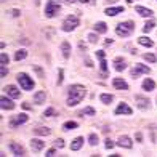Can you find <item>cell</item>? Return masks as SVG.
I'll return each mask as SVG.
<instances>
[{
  "label": "cell",
  "mask_w": 157,
  "mask_h": 157,
  "mask_svg": "<svg viewBox=\"0 0 157 157\" xmlns=\"http://www.w3.org/2000/svg\"><path fill=\"white\" fill-rule=\"evenodd\" d=\"M85 95H87V88H85L83 85H77V83L71 85L69 91H67V101H66V104L69 106V108H74V106H77L85 98Z\"/></svg>",
  "instance_id": "obj_1"
},
{
  "label": "cell",
  "mask_w": 157,
  "mask_h": 157,
  "mask_svg": "<svg viewBox=\"0 0 157 157\" xmlns=\"http://www.w3.org/2000/svg\"><path fill=\"white\" fill-rule=\"evenodd\" d=\"M135 31V23L133 21H125V23H119L116 27V34L120 37H128Z\"/></svg>",
  "instance_id": "obj_2"
},
{
  "label": "cell",
  "mask_w": 157,
  "mask_h": 157,
  "mask_svg": "<svg viewBox=\"0 0 157 157\" xmlns=\"http://www.w3.org/2000/svg\"><path fill=\"white\" fill-rule=\"evenodd\" d=\"M61 10V3L59 0H48L45 5V16L47 18H55Z\"/></svg>",
  "instance_id": "obj_3"
},
{
  "label": "cell",
  "mask_w": 157,
  "mask_h": 157,
  "mask_svg": "<svg viewBox=\"0 0 157 157\" xmlns=\"http://www.w3.org/2000/svg\"><path fill=\"white\" fill-rule=\"evenodd\" d=\"M77 26H78V16H75V15H69L63 21V31L64 32H72Z\"/></svg>",
  "instance_id": "obj_4"
},
{
  "label": "cell",
  "mask_w": 157,
  "mask_h": 157,
  "mask_svg": "<svg viewBox=\"0 0 157 157\" xmlns=\"http://www.w3.org/2000/svg\"><path fill=\"white\" fill-rule=\"evenodd\" d=\"M16 78H18V82H19V85L23 87V90H32L34 88V80L27 75V74H24V72H21V74H18L16 75Z\"/></svg>",
  "instance_id": "obj_5"
},
{
  "label": "cell",
  "mask_w": 157,
  "mask_h": 157,
  "mask_svg": "<svg viewBox=\"0 0 157 157\" xmlns=\"http://www.w3.org/2000/svg\"><path fill=\"white\" fill-rule=\"evenodd\" d=\"M151 72V69H149L147 66H144V64H135V67L132 69V77L133 78H136L140 74H149Z\"/></svg>",
  "instance_id": "obj_6"
},
{
  "label": "cell",
  "mask_w": 157,
  "mask_h": 157,
  "mask_svg": "<svg viewBox=\"0 0 157 157\" xmlns=\"http://www.w3.org/2000/svg\"><path fill=\"white\" fill-rule=\"evenodd\" d=\"M27 119H29V117H27L26 114H18V116H15V117L11 119L10 127H11V128H16L18 125H23V124H26V122H27Z\"/></svg>",
  "instance_id": "obj_7"
},
{
  "label": "cell",
  "mask_w": 157,
  "mask_h": 157,
  "mask_svg": "<svg viewBox=\"0 0 157 157\" xmlns=\"http://www.w3.org/2000/svg\"><path fill=\"white\" fill-rule=\"evenodd\" d=\"M117 146L125 147V149H130V147L133 146L132 138H130V136H127V135H122V136H119V140H117Z\"/></svg>",
  "instance_id": "obj_8"
},
{
  "label": "cell",
  "mask_w": 157,
  "mask_h": 157,
  "mask_svg": "<svg viewBox=\"0 0 157 157\" xmlns=\"http://www.w3.org/2000/svg\"><path fill=\"white\" fill-rule=\"evenodd\" d=\"M132 112H133L132 108H130L127 103H120L117 108H116V114H117V116H122V114H125V116H130Z\"/></svg>",
  "instance_id": "obj_9"
},
{
  "label": "cell",
  "mask_w": 157,
  "mask_h": 157,
  "mask_svg": "<svg viewBox=\"0 0 157 157\" xmlns=\"http://www.w3.org/2000/svg\"><path fill=\"white\" fill-rule=\"evenodd\" d=\"M0 108H2L3 111H11L13 108H15V103H13L10 98L2 96V98H0Z\"/></svg>",
  "instance_id": "obj_10"
},
{
  "label": "cell",
  "mask_w": 157,
  "mask_h": 157,
  "mask_svg": "<svg viewBox=\"0 0 157 157\" xmlns=\"http://www.w3.org/2000/svg\"><path fill=\"white\" fill-rule=\"evenodd\" d=\"M44 146H45V141H44V140H39V138L31 140V147L34 149L35 152L40 151V149H44Z\"/></svg>",
  "instance_id": "obj_11"
},
{
  "label": "cell",
  "mask_w": 157,
  "mask_h": 157,
  "mask_svg": "<svg viewBox=\"0 0 157 157\" xmlns=\"http://www.w3.org/2000/svg\"><path fill=\"white\" fill-rule=\"evenodd\" d=\"M5 91H6V93H8L11 98H19V96H21V91L15 87V85H6Z\"/></svg>",
  "instance_id": "obj_12"
},
{
  "label": "cell",
  "mask_w": 157,
  "mask_h": 157,
  "mask_svg": "<svg viewBox=\"0 0 157 157\" xmlns=\"http://www.w3.org/2000/svg\"><path fill=\"white\" fill-rule=\"evenodd\" d=\"M112 85L116 87L117 90H128V85H127V82L124 80V78H114L112 80Z\"/></svg>",
  "instance_id": "obj_13"
},
{
  "label": "cell",
  "mask_w": 157,
  "mask_h": 157,
  "mask_svg": "<svg viewBox=\"0 0 157 157\" xmlns=\"http://www.w3.org/2000/svg\"><path fill=\"white\" fill-rule=\"evenodd\" d=\"M10 149H11V152L15 154V155H24V149L21 144H16V143H10Z\"/></svg>",
  "instance_id": "obj_14"
},
{
  "label": "cell",
  "mask_w": 157,
  "mask_h": 157,
  "mask_svg": "<svg viewBox=\"0 0 157 157\" xmlns=\"http://www.w3.org/2000/svg\"><path fill=\"white\" fill-rule=\"evenodd\" d=\"M114 64H116L114 67H116V71H117V72H122V71H125V67H127L125 59H124V58H119V56H117L116 59H114Z\"/></svg>",
  "instance_id": "obj_15"
},
{
  "label": "cell",
  "mask_w": 157,
  "mask_h": 157,
  "mask_svg": "<svg viewBox=\"0 0 157 157\" xmlns=\"http://www.w3.org/2000/svg\"><path fill=\"white\" fill-rule=\"evenodd\" d=\"M135 99H136V104H138V108H140V109H147V108H149V103H151V101H149L147 98L136 96Z\"/></svg>",
  "instance_id": "obj_16"
},
{
  "label": "cell",
  "mask_w": 157,
  "mask_h": 157,
  "mask_svg": "<svg viewBox=\"0 0 157 157\" xmlns=\"http://www.w3.org/2000/svg\"><path fill=\"white\" fill-rule=\"evenodd\" d=\"M135 11H136L140 16H143V18H146V16H152V10L144 8V6H136V8H135Z\"/></svg>",
  "instance_id": "obj_17"
},
{
  "label": "cell",
  "mask_w": 157,
  "mask_h": 157,
  "mask_svg": "<svg viewBox=\"0 0 157 157\" xmlns=\"http://www.w3.org/2000/svg\"><path fill=\"white\" fill-rule=\"evenodd\" d=\"M82 146H83V138L82 136H77L72 143H71V149H72V151H78Z\"/></svg>",
  "instance_id": "obj_18"
},
{
  "label": "cell",
  "mask_w": 157,
  "mask_h": 157,
  "mask_svg": "<svg viewBox=\"0 0 157 157\" xmlns=\"http://www.w3.org/2000/svg\"><path fill=\"white\" fill-rule=\"evenodd\" d=\"M124 11V6H114V8H106V15L108 16H116V15H119V13H122Z\"/></svg>",
  "instance_id": "obj_19"
},
{
  "label": "cell",
  "mask_w": 157,
  "mask_h": 157,
  "mask_svg": "<svg viewBox=\"0 0 157 157\" xmlns=\"http://www.w3.org/2000/svg\"><path fill=\"white\" fill-rule=\"evenodd\" d=\"M45 98H47L45 91H37V93L34 95V103L35 104H42V103L45 101Z\"/></svg>",
  "instance_id": "obj_20"
},
{
  "label": "cell",
  "mask_w": 157,
  "mask_h": 157,
  "mask_svg": "<svg viewBox=\"0 0 157 157\" xmlns=\"http://www.w3.org/2000/svg\"><path fill=\"white\" fill-rule=\"evenodd\" d=\"M34 133L39 135V136H47V135H50V128L48 127H37V128H34Z\"/></svg>",
  "instance_id": "obj_21"
},
{
  "label": "cell",
  "mask_w": 157,
  "mask_h": 157,
  "mask_svg": "<svg viewBox=\"0 0 157 157\" xmlns=\"http://www.w3.org/2000/svg\"><path fill=\"white\" fill-rule=\"evenodd\" d=\"M61 52H63V56H64L66 59L71 56V45H69V42H63V45H61Z\"/></svg>",
  "instance_id": "obj_22"
},
{
  "label": "cell",
  "mask_w": 157,
  "mask_h": 157,
  "mask_svg": "<svg viewBox=\"0 0 157 157\" xmlns=\"http://www.w3.org/2000/svg\"><path fill=\"white\" fill-rule=\"evenodd\" d=\"M95 31L99 32V34H104V32H108V24L103 23V21H99V23L95 24Z\"/></svg>",
  "instance_id": "obj_23"
},
{
  "label": "cell",
  "mask_w": 157,
  "mask_h": 157,
  "mask_svg": "<svg viewBox=\"0 0 157 157\" xmlns=\"http://www.w3.org/2000/svg\"><path fill=\"white\" fill-rule=\"evenodd\" d=\"M143 88H144L146 91H152V90L155 88V83H154V80H151V78H146V80L143 82Z\"/></svg>",
  "instance_id": "obj_24"
},
{
  "label": "cell",
  "mask_w": 157,
  "mask_h": 157,
  "mask_svg": "<svg viewBox=\"0 0 157 157\" xmlns=\"http://www.w3.org/2000/svg\"><path fill=\"white\" fill-rule=\"evenodd\" d=\"M138 44H140V45H143V47H147V48L154 45V44H152V40L149 39V37H144V35H143V37H140V39H138Z\"/></svg>",
  "instance_id": "obj_25"
},
{
  "label": "cell",
  "mask_w": 157,
  "mask_h": 157,
  "mask_svg": "<svg viewBox=\"0 0 157 157\" xmlns=\"http://www.w3.org/2000/svg\"><path fill=\"white\" fill-rule=\"evenodd\" d=\"M26 56H27V52H26L24 48H21V50H18V52L15 53V59L16 61H21V59H24Z\"/></svg>",
  "instance_id": "obj_26"
},
{
  "label": "cell",
  "mask_w": 157,
  "mask_h": 157,
  "mask_svg": "<svg viewBox=\"0 0 157 157\" xmlns=\"http://www.w3.org/2000/svg\"><path fill=\"white\" fill-rule=\"evenodd\" d=\"M99 99H101V103H104V104H111L114 96L112 95H108V93H103L101 96H99Z\"/></svg>",
  "instance_id": "obj_27"
},
{
  "label": "cell",
  "mask_w": 157,
  "mask_h": 157,
  "mask_svg": "<svg viewBox=\"0 0 157 157\" xmlns=\"http://www.w3.org/2000/svg\"><path fill=\"white\" fill-rule=\"evenodd\" d=\"M78 116H95V109L93 108H91V106H88V108H85L83 111H80V112H78Z\"/></svg>",
  "instance_id": "obj_28"
},
{
  "label": "cell",
  "mask_w": 157,
  "mask_h": 157,
  "mask_svg": "<svg viewBox=\"0 0 157 157\" xmlns=\"http://www.w3.org/2000/svg\"><path fill=\"white\" fill-rule=\"evenodd\" d=\"M78 125H77V122H66L63 125V130H66V132H69V130H74V128H77Z\"/></svg>",
  "instance_id": "obj_29"
},
{
  "label": "cell",
  "mask_w": 157,
  "mask_h": 157,
  "mask_svg": "<svg viewBox=\"0 0 157 157\" xmlns=\"http://www.w3.org/2000/svg\"><path fill=\"white\" fill-rule=\"evenodd\" d=\"M154 26H155V21H147V23L144 24V27H143V31H144V32H151L154 29Z\"/></svg>",
  "instance_id": "obj_30"
},
{
  "label": "cell",
  "mask_w": 157,
  "mask_h": 157,
  "mask_svg": "<svg viewBox=\"0 0 157 157\" xmlns=\"http://www.w3.org/2000/svg\"><path fill=\"white\" fill-rule=\"evenodd\" d=\"M99 69H101V74H103V75L108 74V63H106L104 58L101 59V63H99Z\"/></svg>",
  "instance_id": "obj_31"
},
{
  "label": "cell",
  "mask_w": 157,
  "mask_h": 157,
  "mask_svg": "<svg viewBox=\"0 0 157 157\" xmlns=\"http://www.w3.org/2000/svg\"><path fill=\"white\" fill-rule=\"evenodd\" d=\"M88 143H90V146H96L98 144V136L95 133H91L90 136H88Z\"/></svg>",
  "instance_id": "obj_32"
},
{
  "label": "cell",
  "mask_w": 157,
  "mask_h": 157,
  "mask_svg": "<svg viewBox=\"0 0 157 157\" xmlns=\"http://www.w3.org/2000/svg\"><path fill=\"white\" fill-rule=\"evenodd\" d=\"M144 59H146L147 63H155V61H157V56L152 55V53H146V55H144Z\"/></svg>",
  "instance_id": "obj_33"
},
{
  "label": "cell",
  "mask_w": 157,
  "mask_h": 157,
  "mask_svg": "<svg viewBox=\"0 0 157 157\" xmlns=\"http://www.w3.org/2000/svg\"><path fill=\"white\" fill-rule=\"evenodd\" d=\"M0 63H2V66H5V64H8V63H10L8 55H6V53H2V55H0Z\"/></svg>",
  "instance_id": "obj_34"
},
{
  "label": "cell",
  "mask_w": 157,
  "mask_h": 157,
  "mask_svg": "<svg viewBox=\"0 0 157 157\" xmlns=\"http://www.w3.org/2000/svg\"><path fill=\"white\" fill-rule=\"evenodd\" d=\"M88 42H90V44H96V42H98V35L96 34H88Z\"/></svg>",
  "instance_id": "obj_35"
},
{
  "label": "cell",
  "mask_w": 157,
  "mask_h": 157,
  "mask_svg": "<svg viewBox=\"0 0 157 157\" xmlns=\"http://www.w3.org/2000/svg\"><path fill=\"white\" fill-rule=\"evenodd\" d=\"M104 146H106V149H112V147H114V143H112L109 138H106V140H104Z\"/></svg>",
  "instance_id": "obj_36"
},
{
  "label": "cell",
  "mask_w": 157,
  "mask_h": 157,
  "mask_svg": "<svg viewBox=\"0 0 157 157\" xmlns=\"http://www.w3.org/2000/svg\"><path fill=\"white\" fill-rule=\"evenodd\" d=\"M55 146H56V147H59V149L64 147V140H63V138H58V140L55 141Z\"/></svg>",
  "instance_id": "obj_37"
},
{
  "label": "cell",
  "mask_w": 157,
  "mask_h": 157,
  "mask_svg": "<svg viewBox=\"0 0 157 157\" xmlns=\"http://www.w3.org/2000/svg\"><path fill=\"white\" fill-rule=\"evenodd\" d=\"M53 114H55V109H53V108H48V109L44 112V116H45V117H52Z\"/></svg>",
  "instance_id": "obj_38"
},
{
  "label": "cell",
  "mask_w": 157,
  "mask_h": 157,
  "mask_svg": "<svg viewBox=\"0 0 157 157\" xmlns=\"http://www.w3.org/2000/svg\"><path fill=\"white\" fill-rule=\"evenodd\" d=\"M77 2H80V3H87V5H95V3H96V0H77Z\"/></svg>",
  "instance_id": "obj_39"
},
{
  "label": "cell",
  "mask_w": 157,
  "mask_h": 157,
  "mask_svg": "<svg viewBox=\"0 0 157 157\" xmlns=\"http://www.w3.org/2000/svg\"><path fill=\"white\" fill-rule=\"evenodd\" d=\"M6 74H8V69H6L5 66H2V69H0V77H5Z\"/></svg>",
  "instance_id": "obj_40"
},
{
  "label": "cell",
  "mask_w": 157,
  "mask_h": 157,
  "mask_svg": "<svg viewBox=\"0 0 157 157\" xmlns=\"http://www.w3.org/2000/svg\"><path fill=\"white\" fill-rule=\"evenodd\" d=\"M63 74H64V72H63V69H59V77H58V85H61V83H63V78H64V77H63Z\"/></svg>",
  "instance_id": "obj_41"
},
{
  "label": "cell",
  "mask_w": 157,
  "mask_h": 157,
  "mask_svg": "<svg viewBox=\"0 0 157 157\" xmlns=\"http://www.w3.org/2000/svg\"><path fill=\"white\" fill-rule=\"evenodd\" d=\"M96 56H98L99 59H103V58H104V52H103V50H98V52H96Z\"/></svg>",
  "instance_id": "obj_42"
},
{
  "label": "cell",
  "mask_w": 157,
  "mask_h": 157,
  "mask_svg": "<svg viewBox=\"0 0 157 157\" xmlns=\"http://www.w3.org/2000/svg\"><path fill=\"white\" fill-rule=\"evenodd\" d=\"M55 154H56V151H55V149H50V151H48L45 155H47V157H53Z\"/></svg>",
  "instance_id": "obj_43"
},
{
  "label": "cell",
  "mask_w": 157,
  "mask_h": 157,
  "mask_svg": "<svg viewBox=\"0 0 157 157\" xmlns=\"http://www.w3.org/2000/svg\"><path fill=\"white\" fill-rule=\"evenodd\" d=\"M34 69L37 71V74H39L40 77H44V72H42V69H40V67H37V66H34Z\"/></svg>",
  "instance_id": "obj_44"
},
{
  "label": "cell",
  "mask_w": 157,
  "mask_h": 157,
  "mask_svg": "<svg viewBox=\"0 0 157 157\" xmlns=\"http://www.w3.org/2000/svg\"><path fill=\"white\" fill-rule=\"evenodd\" d=\"M78 48H80V50H85V48H87V45H85L83 42H78Z\"/></svg>",
  "instance_id": "obj_45"
},
{
  "label": "cell",
  "mask_w": 157,
  "mask_h": 157,
  "mask_svg": "<svg viewBox=\"0 0 157 157\" xmlns=\"http://www.w3.org/2000/svg\"><path fill=\"white\" fill-rule=\"evenodd\" d=\"M85 64H87V66H88V67H91V66H93V63H91V59H88V58H87V59H85Z\"/></svg>",
  "instance_id": "obj_46"
},
{
  "label": "cell",
  "mask_w": 157,
  "mask_h": 157,
  "mask_svg": "<svg viewBox=\"0 0 157 157\" xmlns=\"http://www.w3.org/2000/svg\"><path fill=\"white\" fill-rule=\"evenodd\" d=\"M23 109H26V111L31 109V104H29V103H23Z\"/></svg>",
  "instance_id": "obj_47"
},
{
  "label": "cell",
  "mask_w": 157,
  "mask_h": 157,
  "mask_svg": "<svg viewBox=\"0 0 157 157\" xmlns=\"http://www.w3.org/2000/svg\"><path fill=\"white\" fill-rule=\"evenodd\" d=\"M11 15L13 16H19V10H11Z\"/></svg>",
  "instance_id": "obj_48"
},
{
  "label": "cell",
  "mask_w": 157,
  "mask_h": 157,
  "mask_svg": "<svg viewBox=\"0 0 157 157\" xmlns=\"http://www.w3.org/2000/svg\"><path fill=\"white\" fill-rule=\"evenodd\" d=\"M104 44H106V45H111V44H112V40H111V39H106Z\"/></svg>",
  "instance_id": "obj_49"
},
{
  "label": "cell",
  "mask_w": 157,
  "mask_h": 157,
  "mask_svg": "<svg viewBox=\"0 0 157 157\" xmlns=\"http://www.w3.org/2000/svg\"><path fill=\"white\" fill-rule=\"evenodd\" d=\"M67 3H74V2H77V0H66Z\"/></svg>",
  "instance_id": "obj_50"
},
{
  "label": "cell",
  "mask_w": 157,
  "mask_h": 157,
  "mask_svg": "<svg viewBox=\"0 0 157 157\" xmlns=\"http://www.w3.org/2000/svg\"><path fill=\"white\" fill-rule=\"evenodd\" d=\"M108 2H109V3H114V2H117V0H108Z\"/></svg>",
  "instance_id": "obj_51"
}]
</instances>
